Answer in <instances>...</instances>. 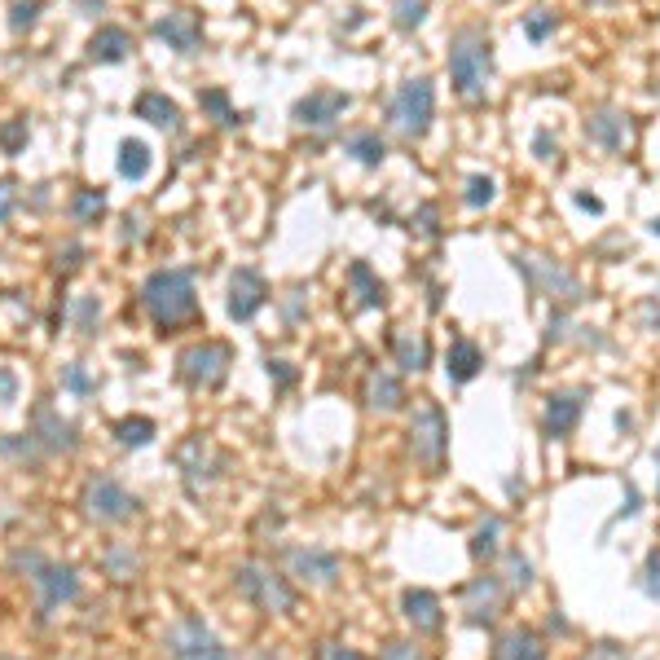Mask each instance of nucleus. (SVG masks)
Here are the masks:
<instances>
[{"instance_id": "1", "label": "nucleus", "mask_w": 660, "mask_h": 660, "mask_svg": "<svg viewBox=\"0 0 660 660\" xmlns=\"http://www.w3.org/2000/svg\"><path fill=\"white\" fill-rule=\"evenodd\" d=\"M141 308L150 313L154 330H181L185 322L198 317V291L194 278L185 269H154L146 282H141Z\"/></svg>"}, {"instance_id": "2", "label": "nucleus", "mask_w": 660, "mask_h": 660, "mask_svg": "<svg viewBox=\"0 0 660 660\" xmlns=\"http://www.w3.org/2000/svg\"><path fill=\"white\" fill-rule=\"evenodd\" d=\"M449 80L467 102H484L493 80V40L484 27H458L449 40Z\"/></svg>"}, {"instance_id": "3", "label": "nucleus", "mask_w": 660, "mask_h": 660, "mask_svg": "<svg viewBox=\"0 0 660 660\" xmlns=\"http://www.w3.org/2000/svg\"><path fill=\"white\" fill-rule=\"evenodd\" d=\"M234 586L238 594L264 616H291L295 612V590L282 572H273L269 564H238L234 568Z\"/></svg>"}, {"instance_id": "4", "label": "nucleus", "mask_w": 660, "mask_h": 660, "mask_svg": "<svg viewBox=\"0 0 660 660\" xmlns=\"http://www.w3.org/2000/svg\"><path fill=\"white\" fill-rule=\"evenodd\" d=\"M410 454L423 462L427 471L445 467V454H449V418H445V410H440V401H432V396H418V401H414V414H410Z\"/></svg>"}, {"instance_id": "5", "label": "nucleus", "mask_w": 660, "mask_h": 660, "mask_svg": "<svg viewBox=\"0 0 660 660\" xmlns=\"http://www.w3.org/2000/svg\"><path fill=\"white\" fill-rule=\"evenodd\" d=\"M432 115H436V88L427 75H414V80H405L401 88L392 93L388 102V124L401 132V137H423L427 128H432Z\"/></svg>"}, {"instance_id": "6", "label": "nucleus", "mask_w": 660, "mask_h": 660, "mask_svg": "<svg viewBox=\"0 0 660 660\" xmlns=\"http://www.w3.org/2000/svg\"><path fill=\"white\" fill-rule=\"evenodd\" d=\"M80 511L93 524H124L141 511V502L115 476H88L80 489Z\"/></svg>"}, {"instance_id": "7", "label": "nucleus", "mask_w": 660, "mask_h": 660, "mask_svg": "<svg viewBox=\"0 0 660 660\" xmlns=\"http://www.w3.org/2000/svg\"><path fill=\"white\" fill-rule=\"evenodd\" d=\"M176 366H181V379L190 383V388H203L212 392L225 383L229 366H234V348L220 344V339H203V344H190L176 357Z\"/></svg>"}, {"instance_id": "8", "label": "nucleus", "mask_w": 660, "mask_h": 660, "mask_svg": "<svg viewBox=\"0 0 660 660\" xmlns=\"http://www.w3.org/2000/svg\"><path fill=\"white\" fill-rule=\"evenodd\" d=\"M163 647H168L172 660H234V652L212 634V625H207L203 616H181V621L163 634Z\"/></svg>"}, {"instance_id": "9", "label": "nucleus", "mask_w": 660, "mask_h": 660, "mask_svg": "<svg viewBox=\"0 0 660 660\" xmlns=\"http://www.w3.org/2000/svg\"><path fill=\"white\" fill-rule=\"evenodd\" d=\"M515 264H520V273L528 278V286H533L537 295H550V300H559V304L586 300V286L572 278L564 264H555V260H546V256H533V251L515 256Z\"/></svg>"}, {"instance_id": "10", "label": "nucleus", "mask_w": 660, "mask_h": 660, "mask_svg": "<svg viewBox=\"0 0 660 660\" xmlns=\"http://www.w3.org/2000/svg\"><path fill=\"white\" fill-rule=\"evenodd\" d=\"M286 568L291 577H300L304 586H335L344 577V559L335 550H322V546H295L286 550Z\"/></svg>"}, {"instance_id": "11", "label": "nucleus", "mask_w": 660, "mask_h": 660, "mask_svg": "<svg viewBox=\"0 0 660 660\" xmlns=\"http://www.w3.org/2000/svg\"><path fill=\"white\" fill-rule=\"evenodd\" d=\"M31 586H36V603L44 616H53L62 603H71L80 594V577H75L71 564H40L31 572Z\"/></svg>"}, {"instance_id": "12", "label": "nucleus", "mask_w": 660, "mask_h": 660, "mask_svg": "<svg viewBox=\"0 0 660 660\" xmlns=\"http://www.w3.org/2000/svg\"><path fill=\"white\" fill-rule=\"evenodd\" d=\"M348 106H352V97L339 93V88H313L308 97L295 102V124L300 128H335Z\"/></svg>"}, {"instance_id": "13", "label": "nucleus", "mask_w": 660, "mask_h": 660, "mask_svg": "<svg viewBox=\"0 0 660 660\" xmlns=\"http://www.w3.org/2000/svg\"><path fill=\"white\" fill-rule=\"evenodd\" d=\"M264 300H269V286H264V278L251 269V264H242L234 278H229V300H225L229 317H234V322H251V317L264 308Z\"/></svg>"}, {"instance_id": "14", "label": "nucleus", "mask_w": 660, "mask_h": 660, "mask_svg": "<svg viewBox=\"0 0 660 660\" xmlns=\"http://www.w3.org/2000/svg\"><path fill=\"white\" fill-rule=\"evenodd\" d=\"M502 577H493V572H480V577H471V586L462 590V612H467L471 625H493V616L502 608Z\"/></svg>"}, {"instance_id": "15", "label": "nucleus", "mask_w": 660, "mask_h": 660, "mask_svg": "<svg viewBox=\"0 0 660 660\" xmlns=\"http://www.w3.org/2000/svg\"><path fill=\"white\" fill-rule=\"evenodd\" d=\"M154 36L176 53H194L203 44V22L194 9H168L163 18H154Z\"/></svg>"}, {"instance_id": "16", "label": "nucleus", "mask_w": 660, "mask_h": 660, "mask_svg": "<svg viewBox=\"0 0 660 660\" xmlns=\"http://www.w3.org/2000/svg\"><path fill=\"white\" fill-rule=\"evenodd\" d=\"M176 462H181V471H185V484H190V493H198L203 484H212L216 480V471H220V458H216V449L207 445L203 436H190L181 445V454H176Z\"/></svg>"}, {"instance_id": "17", "label": "nucleus", "mask_w": 660, "mask_h": 660, "mask_svg": "<svg viewBox=\"0 0 660 660\" xmlns=\"http://www.w3.org/2000/svg\"><path fill=\"white\" fill-rule=\"evenodd\" d=\"M581 410H586V392L572 388V392H555L546 401V418H542V432L550 440H564L572 436V427L581 423Z\"/></svg>"}, {"instance_id": "18", "label": "nucleus", "mask_w": 660, "mask_h": 660, "mask_svg": "<svg viewBox=\"0 0 660 660\" xmlns=\"http://www.w3.org/2000/svg\"><path fill=\"white\" fill-rule=\"evenodd\" d=\"M401 612H405V621L414 625L418 634H436L440 625H445V603H440V594L432 590H405L401 594Z\"/></svg>"}, {"instance_id": "19", "label": "nucleus", "mask_w": 660, "mask_h": 660, "mask_svg": "<svg viewBox=\"0 0 660 660\" xmlns=\"http://www.w3.org/2000/svg\"><path fill=\"white\" fill-rule=\"evenodd\" d=\"M366 405L370 410H379V414H392V410H401L405 405V388H401V379H396L392 370H370L366 374Z\"/></svg>"}, {"instance_id": "20", "label": "nucleus", "mask_w": 660, "mask_h": 660, "mask_svg": "<svg viewBox=\"0 0 660 660\" xmlns=\"http://www.w3.org/2000/svg\"><path fill=\"white\" fill-rule=\"evenodd\" d=\"M40 440L44 449H49V454H71L75 445H80V440H75V427L66 423V418H58L49 410V405H44V410H36V432H31Z\"/></svg>"}, {"instance_id": "21", "label": "nucleus", "mask_w": 660, "mask_h": 660, "mask_svg": "<svg viewBox=\"0 0 660 660\" xmlns=\"http://www.w3.org/2000/svg\"><path fill=\"white\" fill-rule=\"evenodd\" d=\"M484 370V348L476 344V339H454L445 352V374L454 383H471L476 374Z\"/></svg>"}, {"instance_id": "22", "label": "nucleus", "mask_w": 660, "mask_h": 660, "mask_svg": "<svg viewBox=\"0 0 660 660\" xmlns=\"http://www.w3.org/2000/svg\"><path fill=\"white\" fill-rule=\"evenodd\" d=\"M586 137L603 150H621L625 137H630V124H625L621 110H594V115L586 119Z\"/></svg>"}, {"instance_id": "23", "label": "nucleus", "mask_w": 660, "mask_h": 660, "mask_svg": "<svg viewBox=\"0 0 660 660\" xmlns=\"http://www.w3.org/2000/svg\"><path fill=\"white\" fill-rule=\"evenodd\" d=\"M132 110H137V119H146V124L163 128V132H176V128H181V106H176L168 93H141Z\"/></svg>"}, {"instance_id": "24", "label": "nucleus", "mask_w": 660, "mask_h": 660, "mask_svg": "<svg viewBox=\"0 0 660 660\" xmlns=\"http://www.w3.org/2000/svg\"><path fill=\"white\" fill-rule=\"evenodd\" d=\"M348 286H352V295H357V308H383V300H388V286L374 278V269L366 260H352Z\"/></svg>"}, {"instance_id": "25", "label": "nucleus", "mask_w": 660, "mask_h": 660, "mask_svg": "<svg viewBox=\"0 0 660 660\" xmlns=\"http://www.w3.org/2000/svg\"><path fill=\"white\" fill-rule=\"evenodd\" d=\"M128 53H132V36L124 27H102L88 40V58L93 62H124Z\"/></svg>"}, {"instance_id": "26", "label": "nucleus", "mask_w": 660, "mask_h": 660, "mask_svg": "<svg viewBox=\"0 0 660 660\" xmlns=\"http://www.w3.org/2000/svg\"><path fill=\"white\" fill-rule=\"evenodd\" d=\"M493 660H546V643L533 630H511L498 643Z\"/></svg>"}, {"instance_id": "27", "label": "nucleus", "mask_w": 660, "mask_h": 660, "mask_svg": "<svg viewBox=\"0 0 660 660\" xmlns=\"http://www.w3.org/2000/svg\"><path fill=\"white\" fill-rule=\"evenodd\" d=\"M392 352H396V366L405 374L427 370V361H432V348H427L423 335H392Z\"/></svg>"}, {"instance_id": "28", "label": "nucleus", "mask_w": 660, "mask_h": 660, "mask_svg": "<svg viewBox=\"0 0 660 660\" xmlns=\"http://www.w3.org/2000/svg\"><path fill=\"white\" fill-rule=\"evenodd\" d=\"M498 550H502V515H484L476 524V533H471V555L489 564Z\"/></svg>"}, {"instance_id": "29", "label": "nucleus", "mask_w": 660, "mask_h": 660, "mask_svg": "<svg viewBox=\"0 0 660 660\" xmlns=\"http://www.w3.org/2000/svg\"><path fill=\"white\" fill-rule=\"evenodd\" d=\"M348 154L357 163H366V168H379V163L388 159V146H383L379 132L366 128V132H352V137H348Z\"/></svg>"}, {"instance_id": "30", "label": "nucleus", "mask_w": 660, "mask_h": 660, "mask_svg": "<svg viewBox=\"0 0 660 660\" xmlns=\"http://www.w3.org/2000/svg\"><path fill=\"white\" fill-rule=\"evenodd\" d=\"M150 172V146L137 137H128L124 146H119V176H128V181H141V176Z\"/></svg>"}, {"instance_id": "31", "label": "nucleus", "mask_w": 660, "mask_h": 660, "mask_svg": "<svg viewBox=\"0 0 660 660\" xmlns=\"http://www.w3.org/2000/svg\"><path fill=\"white\" fill-rule=\"evenodd\" d=\"M106 216V194L102 190H75L71 194V220L75 225H97Z\"/></svg>"}, {"instance_id": "32", "label": "nucleus", "mask_w": 660, "mask_h": 660, "mask_svg": "<svg viewBox=\"0 0 660 660\" xmlns=\"http://www.w3.org/2000/svg\"><path fill=\"white\" fill-rule=\"evenodd\" d=\"M198 106L207 110V115L216 119L220 128H238L242 124V115L234 106H229V97H225V88H207V93H198Z\"/></svg>"}, {"instance_id": "33", "label": "nucleus", "mask_w": 660, "mask_h": 660, "mask_svg": "<svg viewBox=\"0 0 660 660\" xmlns=\"http://www.w3.org/2000/svg\"><path fill=\"white\" fill-rule=\"evenodd\" d=\"M102 568L110 572L115 581H132V572H137V555H132V546L124 542H115V546H106V555H102Z\"/></svg>"}, {"instance_id": "34", "label": "nucleus", "mask_w": 660, "mask_h": 660, "mask_svg": "<svg viewBox=\"0 0 660 660\" xmlns=\"http://www.w3.org/2000/svg\"><path fill=\"white\" fill-rule=\"evenodd\" d=\"M115 440H119V445H124V449H141V445H150V440H154V423H150V418H124V423H115Z\"/></svg>"}, {"instance_id": "35", "label": "nucleus", "mask_w": 660, "mask_h": 660, "mask_svg": "<svg viewBox=\"0 0 660 660\" xmlns=\"http://www.w3.org/2000/svg\"><path fill=\"white\" fill-rule=\"evenodd\" d=\"M502 586L511 590H528L533 586V564H528V555H520V550H506V577Z\"/></svg>"}, {"instance_id": "36", "label": "nucleus", "mask_w": 660, "mask_h": 660, "mask_svg": "<svg viewBox=\"0 0 660 660\" xmlns=\"http://www.w3.org/2000/svg\"><path fill=\"white\" fill-rule=\"evenodd\" d=\"M493 194H498V185H493V176H467L462 181V203L467 207H489L493 203Z\"/></svg>"}, {"instance_id": "37", "label": "nucleus", "mask_w": 660, "mask_h": 660, "mask_svg": "<svg viewBox=\"0 0 660 660\" xmlns=\"http://www.w3.org/2000/svg\"><path fill=\"white\" fill-rule=\"evenodd\" d=\"M71 317H75V330H80V335H93L97 322H102V304H97V295H80V300L71 304Z\"/></svg>"}, {"instance_id": "38", "label": "nucleus", "mask_w": 660, "mask_h": 660, "mask_svg": "<svg viewBox=\"0 0 660 660\" xmlns=\"http://www.w3.org/2000/svg\"><path fill=\"white\" fill-rule=\"evenodd\" d=\"M423 18H427V0H396V27L401 31H418L423 27Z\"/></svg>"}, {"instance_id": "39", "label": "nucleus", "mask_w": 660, "mask_h": 660, "mask_svg": "<svg viewBox=\"0 0 660 660\" xmlns=\"http://www.w3.org/2000/svg\"><path fill=\"white\" fill-rule=\"evenodd\" d=\"M555 27H559V22H555V14H550V9H533V14L524 18V36L533 40V44H542L546 36H555Z\"/></svg>"}, {"instance_id": "40", "label": "nucleus", "mask_w": 660, "mask_h": 660, "mask_svg": "<svg viewBox=\"0 0 660 660\" xmlns=\"http://www.w3.org/2000/svg\"><path fill=\"white\" fill-rule=\"evenodd\" d=\"M22 146H27V119H9V124L0 128V150L18 154Z\"/></svg>"}, {"instance_id": "41", "label": "nucleus", "mask_w": 660, "mask_h": 660, "mask_svg": "<svg viewBox=\"0 0 660 660\" xmlns=\"http://www.w3.org/2000/svg\"><path fill=\"white\" fill-rule=\"evenodd\" d=\"M379 660H427V656H423V647H418V643H401V638H392V643H383Z\"/></svg>"}, {"instance_id": "42", "label": "nucleus", "mask_w": 660, "mask_h": 660, "mask_svg": "<svg viewBox=\"0 0 660 660\" xmlns=\"http://www.w3.org/2000/svg\"><path fill=\"white\" fill-rule=\"evenodd\" d=\"M36 14H40V0H18V5L9 9V27H14V31H27L31 22H36Z\"/></svg>"}, {"instance_id": "43", "label": "nucleus", "mask_w": 660, "mask_h": 660, "mask_svg": "<svg viewBox=\"0 0 660 660\" xmlns=\"http://www.w3.org/2000/svg\"><path fill=\"white\" fill-rule=\"evenodd\" d=\"M533 154H537V159H542V163H550V159H555V154H559V141H555V132H550V128H542V132H537V137H533Z\"/></svg>"}, {"instance_id": "44", "label": "nucleus", "mask_w": 660, "mask_h": 660, "mask_svg": "<svg viewBox=\"0 0 660 660\" xmlns=\"http://www.w3.org/2000/svg\"><path fill=\"white\" fill-rule=\"evenodd\" d=\"M317 660H366L357 647H344V643H322L317 647Z\"/></svg>"}, {"instance_id": "45", "label": "nucleus", "mask_w": 660, "mask_h": 660, "mask_svg": "<svg viewBox=\"0 0 660 660\" xmlns=\"http://www.w3.org/2000/svg\"><path fill=\"white\" fill-rule=\"evenodd\" d=\"M62 388H71V392H93V379L84 374V366H66Z\"/></svg>"}, {"instance_id": "46", "label": "nucleus", "mask_w": 660, "mask_h": 660, "mask_svg": "<svg viewBox=\"0 0 660 660\" xmlns=\"http://www.w3.org/2000/svg\"><path fill=\"white\" fill-rule=\"evenodd\" d=\"M14 401H18V374L0 370V405H14Z\"/></svg>"}, {"instance_id": "47", "label": "nucleus", "mask_w": 660, "mask_h": 660, "mask_svg": "<svg viewBox=\"0 0 660 660\" xmlns=\"http://www.w3.org/2000/svg\"><path fill=\"white\" fill-rule=\"evenodd\" d=\"M80 256H84V247H75V242H66V247L58 251V269H80Z\"/></svg>"}, {"instance_id": "48", "label": "nucleus", "mask_w": 660, "mask_h": 660, "mask_svg": "<svg viewBox=\"0 0 660 660\" xmlns=\"http://www.w3.org/2000/svg\"><path fill=\"white\" fill-rule=\"evenodd\" d=\"M630 515H638V489L634 484H625V506L612 515V524H621V520H630Z\"/></svg>"}, {"instance_id": "49", "label": "nucleus", "mask_w": 660, "mask_h": 660, "mask_svg": "<svg viewBox=\"0 0 660 660\" xmlns=\"http://www.w3.org/2000/svg\"><path fill=\"white\" fill-rule=\"evenodd\" d=\"M14 203H18L14 185H9V181H0V225H5V220H9V212H14Z\"/></svg>"}, {"instance_id": "50", "label": "nucleus", "mask_w": 660, "mask_h": 660, "mask_svg": "<svg viewBox=\"0 0 660 660\" xmlns=\"http://www.w3.org/2000/svg\"><path fill=\"white\" fill-rule=\"evenodd\" d=\"M269 379H278L282 388H291V383H295V370H291V361H269Z\"/></svg>"}, {"instance_id": "51", "label": "nucleus", "mask_w": 660, "mask_h": 660, "mask_svg": "<svg viewBox=\"0 0 660 660\" xmlns=\"http://www.w3.org/2000/svg\"><path fill=\"white\" fill-rule=\"evenodd\" d=\"M564 326H568V317H564V313H555V317H550V322H546V339H550V344H555V339H564V335H568Z\"/></svg>"}, {"instance_id": "52", "label": "nucleus", "mask_w": 660, "mask_h": 660, "mask_svg": "<svg viewBox=\"0 0 660 660\" xmlns=\"http://www.w3.org/2000/svg\"><path fill=\"white\" fill-rule=\"evenodd\" d=\"M418 229H423V234H436V212H432V207L418 212Z\"/></svg>"}, {"instance_id": "53", "label": "nucleus", "mask_w": 660, "mask_h": 660, "mask_svg": "<svg viewBox=\"0 0 660 660\" xmlns=\"http://www.w3.org/2000/svg\"><path fill=\"white\" fill-rule=\"evenodd\" d=\"M286 322H300V291H291V304H286Z\"/></svg>"}, {"instance_id": "54", "label": "nucleus", "mask_w": 660, "mask_h": 660, "mask_svg": "<svg viewBox=\"0 0 660 660\" xmlns=\"http://www.w3.org/2000/svg\"><path fill=\"white\" fill-rule=\"evenodd\" d=\"M577 207H590V212H599V198H594V194H577Z\"/></svg>"}, {"instance_id": "55", "label": "nucleus", "mask_w": 660, "mask_h": 660, "mask_svg": "<svg viewBox=\"0 0 660 660\" xmlns=\"http://www.w3.org/2000/svg\"><path fill=\"white\" fill-rule=\"evenodd\" d=\"M643 317H647V326H660V308H656V304H647Z\"/></svg>"}, {"instance_id": "56", "label": "nucleus", "mask_w": 660, "mask_h": 660, "mask_svg": "<svg viewBox=\"0 0 660 660\" xmlns=\"http://www.w3.org/2000/svg\"><path fill=\"white\" fill-rule=\"evenodd\" d=\"M616 427H621V432H630V427H634V414L621 410V414H616Z\"/></svg>"}, {"instance_id": "57", "label": "nucleus", "mask_w": 660, "mask_h": 660, "mask_svg": "<svg viewBox=\"0 0 660 660\" xmlns=\"http://www.w3.org/2000/svg\"><path fill=\"white\" fill-rule=\"evenodd\" d=\"M656 484H660V445H656Z\"/></svg>"}, {"instance_id": "58", "label": "nucleus", "mask_w": 660, "mask_h": 660, "mask_svg": "<svg viewBox=\"0 0 660 660\" xmlns=\"http://www.w3.org/2000/svg\"><path fill=\"white\" fill-rule=\"evenodd\" d=\"M652 234H656V238H660V216H656V220H652Z\"/></svg>"}, {"instance_id": "59", "label": "nucleus", "mask_w": 660, "mask_h": 660, "mask_svg": "<svg viewBox=\"0 0 660 660\" xmlns=\"http://www.w3.org/2000/svg\"><path fill=\"white\" fill-rule=\"evenodd\" d=\"M5 660H18V656H5Z\"/></svg>"}]
</instances>
